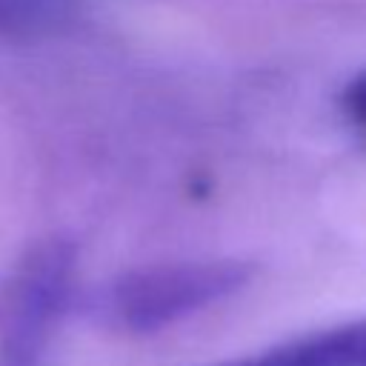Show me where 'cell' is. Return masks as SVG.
Segmentation results:
<instances>
[{"label": "cell", "instance_id": "6da1fadb", "mask_svg": "<svg viewBox=\"0 0 366 366\" xmlns=\"http://www.w3.org/2000/svg\"><path fill=\"white\" fill-rule=\"evenodd\" d=\"M252 269L240 260H189L132 269L92 295V315L129 335H154L234 295Z\"/></svg>", "mask_w": 366, "mask_h": 366}, {"label": "cell", "instance_id": "7a4b0ae2", "mask_svg": "<svg viewBox=\"0 0 366 366\" xmlns=\"http://www.w3.org/2000/svg\"><path fill=\"white\" fill-rule=\"evenodd\" d=\"M217 366H366V317Z\"/></svg>", "mask_w": 366, "mask_h": 366}, {"label": "cell", "instance_id": "3957f363", "mask_svg": "<svg viewBox=\"0 0 366 366\" xmlns=\"http://www.w3.org/2000/svg\"><path fill=\"white\" fill-rule=\"evenodd\" d=\"M66 14L63 0H0V31L26 34L51 29Z\"/></svg>", "mask_w": 366, "mask_h": 366}, {"label": "cell", "instance_id": "277c9868", "mask_svg": "<svg viewBox=\"0 0 366 366\" xmlns=\"http://www.w3.org/2000/svg\"><path fill=\"white\" fill-rule=\"evenodd\" d=\"M340 106H343L346 117H349L357 129L366 132V69L357 71V74L346 83V89H343V94H340Z\"/></svg>", "mask_w": 366, "mask_h": 366}, {"label": "cell", "instance_id": "5b68a950", "mask_svg": "<svg viewBox=\"0 0 366 366\" xmlns=\"http://www.w3.org/2000/svg\"><path fill=\"white\" fill-rule=\"evenodd\" d=\"M0 366H34L31 360H23V357H14V355H3Z\"/></svg>", "mask_w": 366, "mask_h": 366}]
</instances>
